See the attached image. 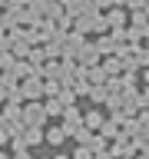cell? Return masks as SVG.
<instances>
[{"label": "cell", "mask_w": 149, "mask_h": 159, "mask_svg": "<svg viewBox=\"0 0 149 159\" xmlns=\"http://www.w3.org/2000/svg\"><path fill=\"white\" fill-rule=\"evenodd\" d=\"M43 3H63V0H43Z\"/></svg>", "instance_id": "4dcf8cb0"}, {"label": "cell", "mask_w": 149, "mask_h": 159, "mask_svg": "<svg viewBox=\"0 0 149 159\" xmlns=\"http://www.w3.org/2000/svg\"><path fill=\"white\" fill-rule=\"evenodd\" d=\"M93 159H116V156H113L109 149H103V152H96V156H93Z\"/></svg>", "instance_id": "cb8c5ba5"}, {"label": "cell", "mask_w": 149, "mask_h": 159, "mask_svg": "<svg viewBox=\"0 0 149 159\" xmlns=\"http://www.w3.org/2000/svg\"><path fill=\"white\" fill-rule=\"evenodd\" d=\"M96 47H99V53H103V57H116V47H119V43H116L113 37H99Z\"/></svg>", "instance_id": "7c38bea8"}, {"label": "cell", "mask_w": 149, "mask_h": 159, "mask_svg": "<svg viewBox=\"0 0 149 159\" xmlns=\"http://www.w3.org/2000/svg\"><path fill=\"white\" fill-rule=\"evenodd\" d=\"M23 139H27V146L47 143V136H43V126H27V129H23Z\"/></svg>", "instance_id": "8fae6325"}, {"label": "cell", "mask_w": 149, "mask_h": 159, "mask_svg": "<svg viewBox=\"0 0 149 159\" xmlns=\"http://www.w3.org/2000/svg\"><path fill=\"white\" fill-rule=\"evenodd\" d=\"M43 136H47V143L53 149L63 146V139H66V129H63V123H50V126H43Z\"/></svg>", "instance_id": "5b68a950"}, {"label": "cell", "mask_w": 149, "mask_h": 159, "mask_svg": "<svg viewBox=\"0 0 149 159\" xmlns=\"http://www.w3.org/2000/svg\"><path fill=\"white\" fill-rule=\"evenodd\" d=\"M99 57H103V53H99L96 43H83V47H79V53H76V63L89 70V66H96V63H103Z\"/></svg>", "instance_id": "7a4b0ae2"}, {"label": "cell", "mask_w": 149, "mask_h": 159, "mask_svg": "<svg viewBox=\"0 0 149 159\" xmlns=\"http://www.w3.org/2000/svg\"><path fill=\"white\" fill-rule=\"evenodd\" d=\"M106 119H103V113L99 109H89V113H83V126H89L93 133H99V126H103Z\"/></svg>", "instance_id": "9c48e42d"}, {"label": "cell", "mask_w": 149, "mask_h": 159, "mask_svg": "<svg viewBox=\"0 0 149 159\" xmlns=\"http://www.w3.org/2000/svg\"><path fill=\"white\" fill-rule=\"evenodd\" d=\"M136 123H139L142 129H149V106H142V109L136 113Z\"/></svg>", "instance_id": "ffe728a7"}, {"label": "cell", "mask_w": 149, "mask_h": 159, "mask_svg": "<svg viewBox=\"0 0 149 159\" xmlns=\"http://www.w3.org/2000/svg\"><path fill=\"white\" fill-rule=\"evenodd\" d=\"M20 113H23V103L3 99V109H0V116H3V119H20Z\"/></svg>", "instance_id": "30bf717a"}, {"label": "cell", "mask_w": 149, "mask_h": 159, "mask_svg": "<svg viewBox=\"0 0 149 159\" xmlns=\"http://www.w3.org/2000/svg\"><path fill=\"white\" fill-rule=\"evenodd\" d=\"M60 89H63V83H60L56 76H47V80H43V93H47V96H56Z\"/></svg>", "instance_id": "e0dca14e"}, {"label": "cell", "mask_w": 149, "mask_h": 159, "mask_svg": "<svg viewBox=\"0 0 149 159\" xmlns=\"http://www.w3.org/2000/svg\"><path fill=\"white\" fill-rule=\"evenodd\" d=\"M133 159H149V156H146V152H136V156H133Z\"/></svg>", "instance_id": "f1b7e54d"}, {"label": "cell", "mask_w": 149, "mask_h": 159, "mask_svg": "<svg viewBox=\"0 0 149 159\" xmlns=\"http://www.w3.org/2000/svg\"><path fill=\"white\" fill-rule=\"evenodd\" d=\"M53 159H73V156H63V152H60V156H53Z\"/></svg>", "instance_id": "f546056e"}, {"label": "cell", "mask_w": 149, "mask_h": 159, "mask_svg": "<svg viewBox=\"0 0 149 159\" xmlns=\"http://www.w3.org/2000/svg\"><path fill=\"white\" fill-rule=\"evenodd\" d=\"M79 126H83V113H79V106L73 103V106L63 109V129H66V136H73Z\"/></svg>", "instance_id": "3957f363"}, {"label": "cell", "mask_w": 149, "mask_h": 159, "mask_svg": "<svg viewBox=\"0 0 149 159\" xmlns=\"http://www.w3.org/2000/svg\"><path fill=\"white\" fill-rule=\"evenodd\" d=\"M142 83H149V66H146V70H142Z\"/></svg>", "instance_id": "83f0119b"}, {"label": "cell", "mask_w": 149, "mask_h": 159, "mask_svg": "<svg viewBox=\"0 0 149 159\" xmlns=\"http://www.w3.org/2000/svg\"><path fill=\"white\" fill-rule=\"evenodd\" d=\"M3 99H7V86L0 83V106H3Z\"/></svg>", "instance_id": "4316f807"}, {"label": "cell", "mask_w": 149, "mask_h": 159, "mask_svg": "<svg viewBox=\"0 0 149 159\" xmlns=\"http://www.w3.org/2000/svg\"><path fill=\"white\" fill-rule=\"evenodd\" d=\"M119 0H96V7H116Z\"/></svg>", "instance_id": "d4e9b609"}, {"label": "cell", "mask_w": 149, "mask_h": 159, "mask_svg": "<svg viewBox=\"0 0 149 159\" xmlns=\"http://www.w3.org/2000/svg\"><path fill=\"white\" fill-rule=\"evenodd\" d=\"M89 149H93V156H96V152L109 149V139L103 136V133H93V139H89Z\"/></svg>", "instance_id": "9a60e30c"}, {"label": "cell", "mask_w": 149, "mask_h": 159, "mask_svg": "<svg viewBox=\"0 0 149 159\" xmlns=\"http://www.w3.org/2000/svg\"><path fill=\"white\" fill-rule=\"evenodd\" d=\"M142 47H146V50H149V37H146V43H142Z\"/></svg>", "instance_id": "d6a6232c"}, {"label": "cell", "mask_w": 149, "mask_h": 159, "mask_svg": "<svg viewBox=\"0 0 149 159\" xmlns=\"http://www.w3.org/2000/svg\"><path fill=\"white\" fill-rule=\"evenodd\" d=\"M0 159H10V156H7V152H3V149H0Z\"/></svg>", "instance_id": "1f68e13d"}, {"label": "cell", "mask_w": 149, "mask_h": 159, "mask_svg": "<svg viewBox=\"0 0 149 159\" xmlns=\"http://www.w3.org/2000/svg\"><path fill=\"white\" fill-rule=\"evenodd\" d=\"M20 89H23V96H27V99H40V96H43V76L20 80Z\"/></svg>", "instance_id": "277c9868"}, {"label": "cell", "mask_w": 149, "mask_h": 159, "mask_svg": "<svg viewBox=\"0 0 149 159\" xmlns=\"http://www.w3.org/2000/svg\"><path fill=\"white\" fill-rule=\"evenodd\" d=\"M99 133H103V136H106L109 143H113V139H119V136H126V133H123V126H119L116 119H106V123L99 126Z\"/></svg>", "instance_id": "52a82bcc"}, {"label": "cell", "mask_w": 149, "mask_h": 159, "mask_svg": "<svg viewBox=\"0 0 149 159\" xmlns=\"http://www.w3.org/2000/svg\"><path fill=\"white\" fill-rule=\"evenodd\" d=\"M20 119L27 123V126H47V109H43V103L40 99H27L23 103V113H20Z\"/></svg>", "instance_id": "6da1fadb"}, {"label": "cell", "mask_w": 149, "mask_h": 159, "mask_svg": "<svg viewBox=\"0 0 149 159\" xmlns=\"http://www.w3.org/2000/svg\"><path fill=\"white\" fill-rule=\"evenodd\" d=\"M7 50H13V40L10 33H0V53H7Z\"/></svg>", "instance_id": "44dd1931"}, {"label": "cell", "mask_w": 149, "mask_h": 159, "mask_svg": "<svg viewBox=\"0 0 149 159\" xmlns=\"http://www.w3.org/2000/svg\"><path fill=\"white\" fill-rule=\"evenodd\" d=\"M86 76H89V83H106L109 73H106V66H103V63H96V66L86 70Z\"/></svg>", "instance_id": "4fadbf2b"}, {"label": "cell", "mask_w": 149, "mask_h": 159, "mask_svg": "<svg viewBox=\"0 0 149 159\" xmlns=\"http://www.w3.org/2000/svg\"><path fill=\"white\" fill-rule=\"evenodd\" d=\"M109 93H113V89H109L106 83H93V86H89V99H93L96 106H103V103H106Z\"/></svg>", "instance_id": "8992f818"}, {"label": "cell", "mask_w": 149, "mask_h": 159, "mask_svg": "<svg viewBox=\"0 0 149 159\" xmlns=\"http://www.w3.org/2000/svg\"><path fill=\"white\" fill-rule=\"evenodd\" d=\"M119 3H126L129 10H142V7H146V0H119Z\"/></svg>", "instance_id": "7402d4cb"}, {"label": "cell", "mask_w": 149, "mask_h": 159, "mask_svg": "<svg viewBox=\"0 0 149 159\" xmlns=\"http://www.w3.org/2000/svg\"><path fill=\"white\" fill-rule=\"evenodd\" d=\"M43 109H47V116H50V119H60L66 106H63V99H60V96H50L47 103H43Z\"/></svg>", "instance_id": "ba28073f"}, {"label": "cell", "mask_w": 149, "mask_h": 159, "mask_svg": "<svg viewBox=\"0 0 149 159\" xmlns=\"http://www.w3.org/2000/svg\"><path fill=\"white\" fill-rule=\"evenodd\" d=\"M0 70H3V66H0Z\"/></svg>", "instance_id": "836d02e7"}, {"label": "cell", "mask_w": 149, "mask_h": 159, "mask_svg": "<svg viewBox=\"0 0 149 159\" xmlns=\"http://www.w3.org/2000/svg\"><path fill=\"white\" fill-rule=\"evenodd\" d=\"M10 159H33V156H30V149H20V152H13Z\"/></svg>", "instance_id": "603a6c76"}, {"label": "cell", "mask_w": 149, "mask_h": 159, "mask_svg": "<svg viewBox=\"0 0 149 159\" xmlns=\"http://www.w3.org/2000/svg\"><path fill=\"white\" fill-rule=\"evenodd\" d=\"M73 139H76V146H89V139H93V129H89V126H79L76 133H73Z\"/></svg>", "instance_id": "ac0fdd59"}, {"label": "cell", "mask_w": 149, "mask_h": 159, "mask_svg": "<svg viewBox=\"0 0 149 159\" xmlns=\"http://www.w3.org/2000/svg\"><path fill=\"white\" fill-rule=\"evenodd\" d=\"M27 60H30V63H33V66H43V60H50V57H47V50H43V47H40V43H37V47H30Z\"/></svg>", "instance_id": "5bb4252c"}, {"label": "cell", "mask_w": 149, "mask_h": 159, "mask_svg": "<svg viewBox=\"0 0 149 159\" xmlns=\"http://www.w3.org/2000/svg\"><path fill=\"white\" fill-rule=\"evenodd\" d=\"M142 103H146V106H149V83H146V86H142Z\"/></svg>", "instance_id": "484cf974"}, {"label": "cell", "mask_w": 149, "mask_h": 159, "mask_svg": "<svg viewBox=\"0 0 149 159\" xmlns=\"http://www.w3.org/2000/svg\"><path fill=\"white\" fill-rule=\"evenodd\" d=\"M56 96L60 99H63V106H73V103H76V89H73V86H63V89H60V93H56Z\"/></svg>", "instance_id": "d6986e66"}, {"label": "cell", "mask_w": 149, "mask_h": 159, "mask_svg": "<svg viewBox=\"0 0 149 159\" xmlns=\"http://www.w3.org/2000/svg\"><path fill=\"white\" fill-rule=\"evenodd\" d=\"M106 23H109V27H126V10H109Z\"/></svg>", "instance_id": "2e32d148"}]
</instances>
